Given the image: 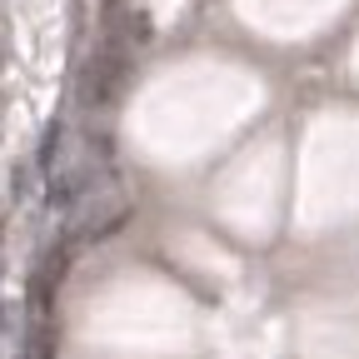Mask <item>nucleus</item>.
<instances>
[{"label": "nucleus", "instance_id": "f257e3e1", "mask_svg": "<svg viewBox=\"0 0 359 359\" xmlns=\"http://www.w3.org/2000/svg\"><path fill=\"white\" fill-rule=\"evenodd\" d=\"M125 50H120V40H110L105 50H95L90 55V65H85V100L90 105H110L115 95H120V85H125Z\"/></svg>", "mask_w": 359, "mask_h": 359}]
</instances>
